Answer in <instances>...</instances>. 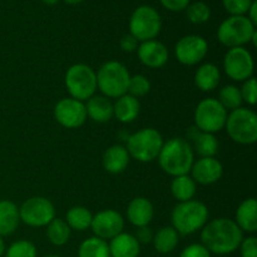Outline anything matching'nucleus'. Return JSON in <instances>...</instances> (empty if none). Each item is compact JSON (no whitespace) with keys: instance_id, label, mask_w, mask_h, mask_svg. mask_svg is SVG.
<instances>
[{"instance_id":"9b49d317","label":"nucleus","mask_w":257,"mask_h":257,"mask_svg":"<svg viewBox=\"0 0 257 257\" xmlns=\"http://www.w3.org/2000/svg\"><path fill=\"white\" fill-rule=\"evenodd\" d=\"M19 216L20 222L30 227H44L55 218V207L48 198L35 196L22 203Z\"/></svg>"},{"instance_id":"f3484780","label":"nucleus","mask_w":257,"mask_h":257,"mask_svg":"<svg viewBox=\"0 0 257 257\" xmlns=\"http://www.w3.org/2000/svg\"><path fill=\"white\" fill-rule=\"evenodd\" d=\"M137 54L141 63L152 69L162 68L168 62L167 47L156 39L141 43L137 48Z\"/></svg>"},{"instance_id":"7c9ffc66","label":"nucleus","mask_w":257,"mask_h":257,"mask_svg":"<svg viewBox=\"0 0 257 257\" xmlns=\"http://www.w3.org/2000/svg\"><path fill=\"white\" fill-rule=\"evenodd\" d=\"M78 257H110L109 246L107 241L93 236L80 243Z\"/></svg>"},{"instance_id":"dca6fc26","label":"nucleus","mask_w":257,"mask_h":257,"mask_svg":"<svg viewBox=\"0 0 257 257\" xmlns=\"http://www.w3.org/2000/svg\"><path fill=\"white\" fill-rule=\"evenodd\" d=\"M190 173L192 180L198 185H213L222 177L223 166L215 157H202L193 162Z\"/></svg>"},{"instance_id":"39448f33","label":"nucleus","mask_w":257,"mask_h":257,"mask_svg":"<svg viewBox=\"0 0 257 257\" xmlns=\"http://www.w3.org/2000/svg\"><path fill=\"white\" fill-rule=\"evenodd\" d=\"M163 137L155 128H143L127 138V151L132 158L142 163L157 160L163 146Z\"/></svg>"},{"instance_id":"4be33fe9","label":"nucleus","mask_w":257,"mask_h":257,"mask_svg":"<svg viewBox=\"0 0 257 257\" xmlns=\"http://www.w3.org/2000/svg\"><path fill=\"white\" fill-rule=\"evenodd\" d=\"M112 257H138L141 253V245L131 233L120 232L108 243Z\"/></svg>"},{"instance_id":"ea45409f","label":"nucleus","mask_w":257,"mask_h":257,"mask_svg":"<svg viewBox=\"0 0 257 257\" xmlns=\"http://www.w3.org/2000/svg\"><path fill=\"white\" fill-rule=\"evenodd\" d=\"M153 231L150 226H142V227H137V232H136L135 237L140 242V245H147L151 243L153 240Z\"/></svg>"},{"instance_id":"0eeeda50","label":"nucleus","mask_w":257,"mask_h":257,"mask_svg":"<svg viewBox=\"0 0 257 257\" xmlns=\"http://www.w3.org/2000/svg\"><path fill=\"white\" fill-rule=\"evenodd\" d=\"M256 27L246 15H230L220 24L217 29V39L227 48L243 47L251 43Z\"/></svg>"},{"instance_id":"f257e3e1","label":"nucleus","mask_w":257,"mask_h":257,"mask_svg":"<svg viewBox=\"0 0 257 257\" xmlns=\"http://www.w3.org/2000/svg\"><path fill=\"white\" fill-rule=\"evenodd\" d=\"M242 240L243 232L231 218H215L206 223L201 230V242L215 255L235 252Z\"/></svg>"},{"instance_id":"20e7f679","label":"nucleus","mask_w":257,"mask_h":257,"mask_svg":"<svg viewBox=\"0 0 257 257\" xmlns=\"http://www.w3.org/2000/svg\"><path fill=\"white\" fill-rule=\"evenodd\" d=\"M95 74L97 89H99L104 97L117 99L118 97L127 93L131 74L125 65L120 62L109 60L104 63Z\"/></svg>"},{"instance_id":"49530a36","label":"nucleus","mask_w":257,"mask_h":257,"mask_svg":"<svg viewBox=\"0 0 257 257\" xmlns=\"http://www.w3.org/2000/svg\"><path fill=\"white\" fill-rule=\"evenodd\" d=\"M42 2L47 5H54V4H57L59 0H42Z\"/></svg>"},{"instance_id":"f704fd0d","label":"nucleus","mask_w":257,"mask_h":257,"mask_svg":"<svg viewBox=\"0 0 257 257\" xmlns=\"http://www.w3.org/2000/svg\"><path fill=\"white\" fill-rule=\"evenodd\" d=\"M37 247L33 242L19 240L12 243L7 250V257H37Z\"/></svg>"},{"instance_id":"412c9836","label":"nucleus","mask_w":257,"mask_h":257,"mask_svg":"<svg viewBox=\"0 0 257 257\" xmlns=\"http://www.w3.org/2000/svg\"><path fill=\"white\" fill-rule=\"evenodd\" d=\"M140 112L141 103L138 98L128 93L118 97L113 104V117H115L122 123H132L133 120L137 119Z\"/></svg>"},{"instance_id":"7ed1b4c3","label":"nucleus","mask_w":257,"mask_h":257,"mask_svg":"<svg viewBox=\"0 0 257 257\" xmlns=\"http://www.w3.org/2000/svg\"><path fill=\"white\" fill-rule=\"evenodd\" d=\"M208 208L201 201L190 200L186 202H180L175 206L171 213L172 227L178 232V235L188 236L202 230L207 223Z\"/></svg>"},{"instance_id":"37998d69","label":"nucleus","mask_w":257,"mask_h":257,"mask_svg":"<svg viewBox=\"0 0 257 257\" xmlns=\"http://www.w3.org/2000/svg\"><path fill=\"white\" fill-rule=\"evenodd\" d=\"M246 14H247L246 15V17H247V19L250 20V22L256 27V24H257V2L256 0H253L252 4H251V7H250V9L247 10V13H246Z\"/></svg>"},{"instance_id":"a19ab883","label":"nucleus","mask_w":257,"mask_h":257,"mask_svg":"<svg viewBox=\"0 0 257 257\" xmlns=\"http://www.w3.org/2000/svg\"><path fill=\"white\" fill-rule=\"evenodd\" d=\"M120 49L125 53H133L138 48V40L132 34H125L120 38Z\"/></svg>"},{"instance_id":"6e6552de","label":"nucleus","mask_w":257,"mask_h":257,"mask_svg":"<svg viewBox=\"0 0 257 257\" xmlns=\"http://www.w3.org/2000/svg\"><path fill=\"white\" fill-rule=\"evenodd\" d=\"M65 87L70 97L84 102L97 92V74L89 65L73 64L65 73Z\"/></svg>"},{"instance_id":"de8ad7c7","label":"nucleus","mask_w":257,"mask_h":257,"mask_svg":"<svg viewBox=\"0 0 257 257\" xmlns=\"http://www.w3.org/2000/svg\"><path fill=\"white\" fill-rule=\"evenodd\" d=\"M45 257H60V256H58V255H49V256H45Z\"/></svg>"},{"instance_id":"423d86ee","label":"nucleus","mask_w":257,"mask_h":257,"mask_svg":"<svg viewBox=\"0 0 257 257\" xmlns=\"http://www.w3.org/2000/svg\"><path fill=\"white\" fill-rule=\"evenodd\" d=\"M227 135L238 145L250 146L257 141V115L252 109L240 107L227 114L225 124Z\"/></svg>"},{"instance_id":"1a4fd4ad","label":"nucleus","mask_w":257,"mask_h":257,"mask_svg":"<svg viewBox=\"0 0 257 257\" xmlns=\"http://www.w3.org/2000/svg\"><path fill=\"white\" fill-rule=\"evenodd\" d=\"M162 29V19L155 8L141 5L136 8L130 19V34L138 42H147L157 37Z\"/></svg>"},{"instance_id":"b1692460","label":"nucleus","mask_w":257,"mask_h":257,"mask_svg":"<svg viewBox=\"0 0 257 257\" xmlns=\"http://www.w3.org/2000/svg\"><path fill=\"white\" fill-rule=\"evenodd\" d=\"M87 117L97 123L109 122L113 118V103L104 95H93L85 103Z\"/></svg>"},{"instance_id":"58836bf2","label":"nucleus","mask_w":257,"mask_h":257,"mask_svg":"<svg viewBox=\"0 0 257 257\" xmlns=\"http://www.w3.org/2000/svg\"><path fill=\"white\" fill-rule=\"evenodd\" d=\"M241 257H257V238L250 236L241 241L240 243Z\"/></svg>"},{"instance_id":"c756f323","label":"nucleus","mask_w":257,"mask_h":257,"mask_svg":"<svg viewBox=\"0 0 257 257\" xmlns=\"http://www.w3.org/2000/svg\"><path fill=\"white\" fill-rule=\"evenodd\" d=\"M70 232L72 230L63 218L55 217L47 226V237L54 246L65 245L69 241Z\"/></svg>"},{"instance_id":"473e14b6","label":"nucleus","mask_w":257,"mask_h":257,"mask_svg":"<svg viewBox=\"0 0 257 257\" xmlns=\"http://www.w3.org/2000/svg\"><path fill=\"white\" fill-rule=\"evenodd\" d=\"M185 10L186 17L192 24H203L211 18V9L205 2L190 3Z\"/></svg>"},{"instance_id":"cd10ccee","label":"nucleus","mask_w":257,"mask_h":257,"mask_svg":"<svg viewBox=\"0 0 257 257\" xmlns=\"http://www.w3.org/2000/svg\"><path fill=\"white\" fill-rule=\"evenodd\" d=\"M178 241H180V235L177 231L172 226H166V227L160 228L153 235L152 243L157 252L170 253L177 247Z\"/></svg>"},{"instance_id":"2eb2a0df","label":"nucleus","mask_w":257,"mask_h":257,"mask_svg":"<svg viewBox=\"0 0 257 257\" xmlns=\"http://www.w3.org/2000/svg\"><path fill=\"white\" fill-rule=\"evenodd\" d=\"M124 220L122 215L114 210H103L93 216L92 228L95 237L102 240H112L120 232H123Z\"/></svg>"},{"instance_id":"f03ea898","label":"nucleus","mask_w":257,"mask_h":257,"mask_svg":"<svg viewBox=\"0 0 257 257\" xmlns=\"http://www.w3.org/2000/svg\"><path fill=\"white\" fill-rule=\"evenodd\" d=\"M157 160L167 175L177 177L190 173L195 162V153L185 138L175 137L163 143Z\"/></svg>"},{"instance_id":"79ce46f5","label":"nucleus","mask_w":257,"mask_h":257,"mask_svg":"<svg viewBox=\"0 0 257 257\" xmlns=\"http://www.w3.org/2000/svg\"><path fill=\"white\" fill-rule=\"evenodd\" d=\"M163 8L171 12H182L190 4V0H160Z\"/></svg>"},{"instance_id":"a18cd8bd","label":"nucleus","mask_w":257,"mask_h":257,"mask_svg":"<svg viewBox=\"0 0 257 257\" xmlns=\"http://www.w3.org/2000/svg\"><path fill=\"white\" fill-rule=\"evenodd\" d=\"M63 2H65L67 4H70V5H77V4H80L82 2H84V0H63Z\"/></svg>"},{"instance_id":"bb28decb","label":"nucleus","mask_w":257,"mask_h":257,"mask_svg":"<svg viewBox=\"0 0 257 257\" xmlns=\"http://www.w3.org/2000/svg\"><path fill=\"white\" fill-rule=\"evenodd\" d=\"M197 183L192 180L190 175H182L173 177L171 182V192L178 202L193 200L197 190Z\"/></svg>"},{"instance_id":"4468645a","label":"nucleus","mask_w":257,"mask_h":257,"mask_svg":"<svg viewBox=\"0 0 257 257\" xmlns=\"http://www.w3.org/2000/svg\"><path fill=\"white\" fill-rule=\"evenodd\" d=\"M54 118L62 127L75 130L82 127L87 120V110L84 102L74 98H63L55 104Z\"/></svg>"},{"instance_id":"4c0bfd02","label":"nucleus","mask_w":257,"mask_h":257,"mask_svg":"<svg viewBox=\"0 0 257 257\" xmlns=\"http://www.w3.org/2000/svg\"><path fill=\"white\" fill-rule=\"evenodd\" d=\"M180 257H211V252L202 243H191L183 248Z\"/></svg>"},{"instance_id":"2f4dec72","label":"nucleus","mask_w":257,"mask_h":257,"mask_svg":"<svg viewBox=\"0 0 257 257\" xmlns=\"http://www.w3.org/2000/svg\"><path fill=\"white\" fill-rule=\"evenodd\" d=\"M217 100L226 110L237 109L242 104V97H241L240 88L232 84L225 85V87L221 88Z\"/></svg>"},{"instance_id":"a211bd4d","label":"nucleus","mask_w":257,"mask_h":257,"mask_svg":"<svg viewBox=\"0 0 257 257\" xmlns=\"http://www.w3.org/2000/svg\"><path fill=\"white\" fill-rule=\"evenodd\" d=\"M187 142L190 143L193 153H197L200 158L215 157L218 152V141L212 133H206L197 127H191L186 133Z\"/></svg>"},{"instance_id":"c9c22d12","label":"nucleus","mask_w":257,"mask_h":257,"mask_svg":"<svg viewBox=\"0 0 257 257\" xmlns=\"http://www.w3.org/2000/svg\"><path fill=\"white\" fill-rule=\"evenodd\" d=\"M242 102H246L248 105H255L257 102V82L253 77L245 80L242 87L240 88Z\"/></svg>"},{"instance_id":"6ab92c4d","label":"nucleus","mask_w":257,"mask_h":257,"mask_svg":"<svg viewBox=\"0 0 257 257\" xmlns=\"http://www.w3.org/2000/svg\"><path fill=\"white\" fill-rule=\"evenodd\" d=\"M155 216L152 202L146 197H136L127 207V218L136 227L148 226Z\"/></svg>"},{"instance_id":"72a5a7b5","label":"nucleus","mask_w":257,"mask_h":257,"mask_svg":"<svg viewBox=\"0 0 257 257\" xmlns=\"http://www.w3.org/2000/svg\"><path fill=\"white\" fill-rule=\"evenodd\" d=\"M151 90V82L148 80L147 77L143 74H136L131 75L130 82H128V94L133 95L136 98L145 97L148 94Z\"/></svg>"},{"instance_id":"e433bc0d","label":"nucleus","mask_w":257,"mask_h":257,"mask_svg":"<svg viewBox=\"0 0 257 257\" xmlns=\"http://www.w3.org/2000/svg\"><path fill=\"white\" fill-rule=\"evenodd\" d=\"M253 0H222L223 8L231 15H245Z\"/></svg>"},{"instance_id":"f8f14e48","label":"nucleus","mask_w":257,"mask_h":257,"mask_svg":"<svg viewBox=\"0 0 257 257\" xmlns=\"http://www.w3.org/2000/svg\"><path fill=\"white\" fill-rule=\"evenodd\" d=\"M253 58L246 48L237 47L227 50L223 58L226 75L235 82H245L253 74Z\"/></svg>"},{"instance_id":"aec40b11","label":"nucleus","mask_w":257,"mask_h":257,"mask_svg":"<svg viewBox=\"0 0 257 257\" xmlns=\"http://www.w3.org/2000/svg\"><path fill=\"white\" fill-rule=\"evenodd\" d=\"M131 161V156L124 146L114 145L110 146L103 155V167L108 173L119 175L124 172Z\"/></svg>"},{"instance_id":"a878e982","label":"nucleus","mask_w":257,"mask_h":257,"mask_svg":"<svg viewBox=\"0 0 257 257\" xmlns=\"http://www.w3.org/2000/svg\"><path fill=\"white\" fill-rule=\"evenodd\" d=\"M220 69L213 63H205L200 65L195 73V84L202 92H211L220 84Z\"/></svg>"},{"instance_id":"5701e85b","label":"nucleus","mask_w":257,"mask_h":257,"mask_svg":"<svg viewBox=\"0 0 257 257\" xmlns=\"http://www.w3.org/2000/svg\"><path fill=\"white\" fill-rule=\"evenodd\" d=\"M241 231L253 233L257 231V202L255 198H246L236 210L233 220Z\"/></svg>"},{"instance_id":"c85d7f7f","label":"nucleus","mask_w":257,"mask_h":257,"mask_svg":"<svg viewBox=\"0 0 257 257\" xmlns=\"http://www.w3.org/2000/svg\"><path fill=\"white\" fill-rule=\"evenodd\" d=\"M93 215L87 207L83 206H74L70 208L65 216V222L69 226L70 230L85 231L92 225Z\"/></svg>"},{"instance_id":"c03bdc74","label":"nucleus","mask_w":257,"mask_h":257,"mask_svg":"<svg viewBox=\"0 0 257 257\" xmlns=\"http://www.w3.org/2000/svg\"><path fill=\"white\" fill-rule=\"evenodd\" d=\"M5 252V243H4V240H3V237L0 236V257L4 255Z\"/></svg>"},{"instance_id":"9d476101","label":"nucleus","mask_w":257,"mask_h":257,"mask_svg":"<svg viewBox=\"0 0 257 257\" xmlns=\"http://www.w3.org/2000/svg\"><path fill=\"white\" fill-rule=\"evenodd\" d=\"M227 110L216 98H205L195 109V127L206 133L220 132L225 128Z\"/></svg>"},{"instance_id":"ddd939ff","label":"nucleus","mask_w":257,"mask_h":257,"mask_svg":"<svg viewBox=\"0 0 257 257\" xmlns=\"http://www.w3.org/2000/svg\"><path fill=\"white\" fill-rule=\"evenodd\" d=\"M208 52V44L201 35L190 34L181 38L175 47V55L178 62L183 65L198 64L205 59Z\"/></svg>"},{"instance_id":"393cba45","label":"nucleus","mask_w":257,"mask_h":257,"mask_svg":"<svg viewBox=\"0 0 257 257\" xmlns=\"http://www.w3.org/2000/svg\"><path fill=\"white\" fill-rule=\"evenodd\" d=\"M19 223V207L9 200L0 201V236L12 235Z\"/></svg>"}]
</instances>
